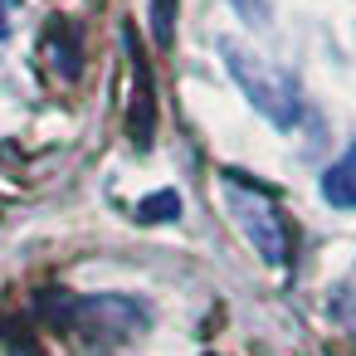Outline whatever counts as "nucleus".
Returning <instances> with one entry per match:
<instances>
[{"instance_id":"10","label":"nucleus","mask_w":356,"mask_h":356,"mask_svg":"<svg viewBox=\"0 0 356 356\" xmlns=\"http://www.w3.org/2000/svg\"><path fill=\"white\" fill-rule=\"evenodd\" d=\"M205 356H215V351H205Z\"/></svg>"},{"instance_id":"5","label":"nucleus","mask_w":356,"mask_h":356,"mask_svg":"<svg viewBox=\"0 0 356 356\" xmlns=\"http://www.w3.org/2000/svg\"><path fill=\"white\" fill-rule=\"evenodd\" d=\"M322 200L332 210H356V137L346 142V152L322 171Z\"/></svg>"},{"instance_id":"2","label":"nucleus","mask_w":356,"mask_h":356,"mask_svg":"<svg viewBox=\"0 0 356 356\" xmlns=\"http://www.w3.org/2000/svg\"><path fill=\"white\" fill-rule=\"evenodd\" d=\"M220 59H225V69H229V79H234V88L273 122V127H298V118H302V93H298V83L288 79V74H278L273 64H264L254 49H244V44H234V40H225L220 44Z\"/></svg>"},{"instance_id":"1","label":"nucleus","mask_w":356,"mask_h":356,"mask_svg":"<svg viewBox=\"0 0 356 356\" xmlns=\"http://www.w3.org/2000/svg\"><path fill=\"white\" fill-rule=\"evenodd\" d=\"M220 195H225V210L239 225V234L254 244V254L268 268H288L293 239H288V220H283L278 195L264 181L244 176V171H220Z\"/></svg>"},{"instance_id":"4","label":"nucleus","mask_w":356,"mask_h":356,"mask_svg":"<svg viewBox=\"0 0 356 356\" xmlns=\"http://www.w3.org/2000/svg\"><path fill=\"white\" fill-rule=\"evenodd\" d=\"M127 59H132V103H127V132L137 147H152V132H156V88H152V69H147V54L137 49L132 30H127Z\"/></svg>"},{"instance_id":"3","label":"nucleus","mask_w":356,"mask_h":356,"mask_svg":"<svg viewBox=\"0 0 356 356\" xmlns=\"http://www.w3.org/2000/svg\"><path fill=\"white\" fill-rule=\"evenodd\" d=\"M69 327L88 346L113 351V346H127L147 332V307L127 293H93V298L69 302Z\"/></svg>"},{"instance_id":"6","label":"nucleus","mask_w":356,"mask_h":356,"mask_svg":"<svg viewBox=\"0 0 356 356\" xmlns=\"http://www.w3.org/2000/svg\"><path fill=\"white\" fill-rule=\"evenodd\" d=\"M176 215H181V195H176V191H156V195H147V205H137V220H142V225L176 220Z\"/></svg>"},{"instance_id":"8","label":"nucleus","mask_w":356,"mask_h":356,"mask_svg":"<svg viewBox=\"0 0 356 356\" xmlns=\"http://www.w3.org/2000/svg\"><path fill=\"white\" fill-rule=\"evenodd\" d=\"M10 35V15H6V0H0V40Z\"/></svg>"},{"instance_id":"7","label":"nucleus","mask_w":356,"mask_h":356,"mask_svg":"<svg viewBox=\"0 0 356 356\" xmlns=\"http://www.w3.org/2000/svg\"><path fill=\"white\" fill-rule=\"evenodd\" d=\"M176 6L181 0H152V25H156L161 44H171V35H176Z\"/></svg>"},{"instance_id":"9","label":"nucleus","mask_w":356,"mask_h":356,"mask_svg":"<svg viewBox=\"0 0 356 356\" xmlns=\"http://www.w3.org/2000/svg\"><path fill=\"white\" fill-rule=\"evenodd\" d=\"M20 356H40V351H20Z\"/></svg>"}]
</instances>
